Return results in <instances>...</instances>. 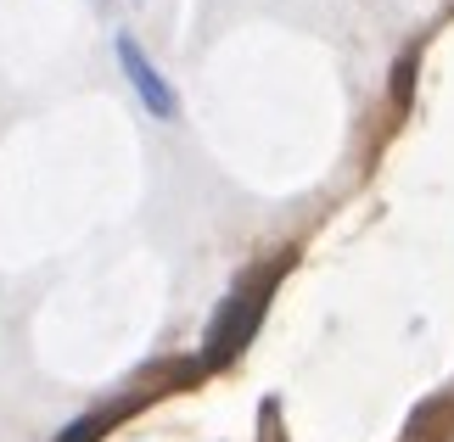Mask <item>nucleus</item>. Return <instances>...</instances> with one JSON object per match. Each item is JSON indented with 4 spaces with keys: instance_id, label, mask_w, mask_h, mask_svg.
<instances>
[{
    "instance_id": "nucleus-1",
    "label": "nucleus",
    "mask_w": 454,
    "mask_h": 442,
    "mask_svg": "<svg viewBox=\"0 0 454 442\" xmlns=\"http://www.w3.org/2000/svg\"><path fill=\"white\" fill-rule=\"evenodd\" d=\"M264 297H270V286H241L231 303L219 308V320L207 325V342H202V347H207V353H202L207 364H224V359H236V353H241V342L253 336L258 314H264Z\"/></svg>"
},
{
    "instance_id": "nucleus-2",
    "label": "nucleus",
    "mask_w": 454,
    "mask_h": 442,
    "mask_svg": "<svg viewBox=\"0 0 454 442\" xmlns=\"http://www.w3.org/2000/svg\"><path fill=\"white\" fill-rule=\"evenodd\" d=\"M113 50H118V67H124L129 90L141 96V107H146L152 118H163V123H168V118H180V96H174V84H168L163 74H157V62L146 57V50L135 45L129 34H118V40H113Z\"/></svg>"
}]
</instances>
